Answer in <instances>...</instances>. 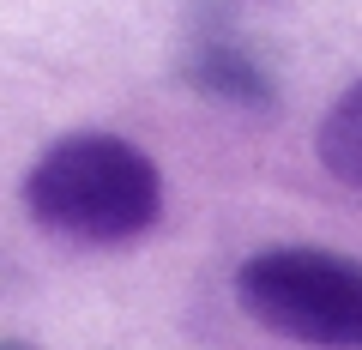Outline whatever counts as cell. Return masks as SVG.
<instances>
[{"label": "cell", "mask_w": 362, "mask_h": 350, "mask_svg": "<svg viewBox=\"0 0 362 350\" xmlns=\"http://www.w3.org/2000/svg\"><path fill=\"white\" fill-rule=\"evenodd\" d=\"M320 163H326V175H338L344 187L362 194V78L326 109V121H320Z\"/></svg>", "instance_id": "3"}, {"label": "cell", "mask_w": 362, "mask_h": 350, "mask_svg": "<svg viewBox=\"0 0 362 350\" xmlns=\"http://www.w3.org/2000/svg\"><path fill=\"white\" fill-rule=\"evenodd\" d=\"M25 206L54 235L115 247L163 218V175L121 133H66L25 175Z\"/></svg>", "instance_id": "1"}, {"label": "cell", "mask_w": 362, "mask_h": 350, "mask_svg": "<svg viewBox=\"0 0 362 350\" xmlns=\"http://www.w3.org/2000/svg\"><path fill=\"white\" fill-rule=\"evenodd\" d=\"M194 85L230 97V103H272L266 73H259L242 49H230V42H206V49L194 54Z\"/></svg>", "instance_id": "4"}, {"label": "cell", "mask_w": 362, "mask_h": 350, "mask_svg": "<svg viewBox=\"0 0 362 350\" xmlns=\"http://www.w3.org/2000/svg\"><path fill=\"white\" fill-rule=\"evenodd\" d=\"M0 350H25V344H0Z\"/></svg>", "instance_id": "5"}, {"label": "cell", "mask_w": 362, "mask_h": 350, "mask_svg": "<svg viewBox=\"0 0 362 350\" xmlns=\"http://www.w3.org/2000/svg\"><path fill=\"white\" fill-rule=\"evenodd\" d=\"M235 302L272 338L362 350V259L326 247H266L235 266Z\"/></svg>", "instance_id": "2"}]
</instances>
